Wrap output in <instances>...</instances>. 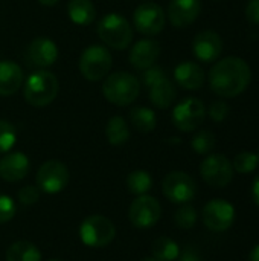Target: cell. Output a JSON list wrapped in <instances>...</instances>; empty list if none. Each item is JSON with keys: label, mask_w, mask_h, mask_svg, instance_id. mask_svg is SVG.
<instances>
[{"label": "cell", "mask_w": 259, "mask_h": 261, "mask_svg": "<svg viewBox=\"0 0 259 261\" xmlns=\"http://www.w3.org/2000/svg\"><path fill=\"white\" fill-rule=\"evenodd\" d=\"M58 58L56 44L47 37H37L27 46V60L38 67H49Z\"/></svg>", "instance_id": "e0dca14e"}, {"label": "cell", "mask_w": 259, "mask_h": 261, "mask_svg": "<svg viewBox=\"0 0 259 261\" xmlns=\"http://www.w3.org/2000/svg\"><path fill=\"white\" fill-rule=\"evenodd\" d=\"M165 23V11L160 5L154 2H143L134 9L133 24L143 35H157L159 32L163 31Z\"/></svg>", "instance_id": "ba28073f"}, {"label": "cell", "mask_w": 259, "mask_h": 261, "mask_svg": "<svg viewBox=\"0 0 259 261\" xmlns=\"http://www.w3.org/2000/svg\"><path fill=\"white\" fill-rule=\"evenodd\" d=\"M209 116L212 121L215 122H223L227 116H229V112H231V107L227 106V102L224 101H215L211 104L209 107Z\"/></svg>", "instance_id": "836d02e7"}, {"label": "cell", "mask_w": 259, "mask_h": 261, "mask_svg": "<svg viewBox=\"0 0 259 261\" xmlns=\"http://www.w3.org/2000/svg\"><path fill=\"white\" fill-rule=\"evenodd\" d=\"M258 159H259V153H258Z\"/></svg>", "instance_id": "7bdbcfd3"}, {"label": "cell", "mask_w": 259, "mask_h": 261, "mask_svg": "<svg viewBox=\"0 0 259 261\" xmlns=\"http://www.w3.org/2000/svg\"><path fill=\"white\" fill-rule=\"evenodd\" d=\"M203 223L212 232L227 231L235 220V208L224 199H214L203 208Z\"/></svg>", "instance_id": "4fadbf2b"}, {"label": "cell", "mask_w": 259, "mask_h": 261, "mask_svg": "<svg viewBox=\"0 0 259 261\" xmlns=\"http://www.w3.org/2000/svg\"><path fill=\"white\" fill-rule=\"evenodd\" d=\"M29 173V159L21 151H12L0 159V177L5 182L14 184L23 180Z\"/></svg>", "instance_id": "2e32d148"}, {"label": "cell", "mask_w": 259, "mask_h": 261, "mask_svg": "<svg viewBox=\"0 0 259 261\" xmlns=\"http://www.w3.org/2000/svg\"><path fill=\"white\" fill-rule=\"evenodd\" d=\"M67 14L72 23L78 26H89L96 18V8L92 0H69Z\"/></svg>", "instance_id": "7402d4cb"}, {"label": "cell", "mask_w": 259, "mask_h": 261, "mask_svg": "<svg viewBox=\"0 0 259 261\" xmlns=\"http://www.w3.org/2000/svg\"><path fill=\"white\" fill-rule=\"evenodd\" d=\"M98 35L108 47L124 50L133 41V28L125 17L110 12L99 20Z\"/></svg>", "instance_id": "277c9868"}, {"label": "cell", "mask_w": 259, "mask_h": 261, "mask_svg": "<svg viewBox=\"0 0 259 261\" xmlns=\"http://www.w3.org/2000/svg\"><path fill=\"white\" fill-rule=\"evenodd\" d=\"M246 17H247V20H249L252 24L259 26V0H250V2L247 3Z\"/></svg>", "instance_id": "d590c367"}, {"label": "cell", "mask_w": 259, "mask_h": 261, "mask_svg": "<svg viewBox=\"0 0 259 261\" xmlns=\"http://www.w3.org/2000/svg\"><path fill=\"white\" fill-rule=\"evenodd\" d=\"M153 187V179L150 173L143 170H136L128 174L127 177V188L134 196H143L147 194Z\"/></svg>", "instance_id": "4316f807"}, {"label": "cell", "mask_w": 259, "mask_h": 261, "mask_svg": "<svg viewBox=\"0 0 259 261\" xmlns=\"http://www.w3.org/2000/svg\"><path fill=\"white\" fill-rule=\"evenodd\" d=\"M200 174L208 185L224 188L234 179V167L224 154H209L200 165Z\"/></svg>", "instance_id": "9c48e42d"}, {"label": "cell", "mask_w": 259, "mask_h": 261, "mask_svg": "<svg viewBox=\"0 0 259 261\" xmlns=\"http://www.w3.org/2000/svg\"><path fill=\"white\" fill-rule=\"evenodd\" d=\"M249 261H259V245L253 248V251L250 252V257H249Z\"/></svg>", "instance_id": "f35d334b"}, {"label": "cell", "mask_w": 259, "mask_h": 261, "mask_svg": "<svg viewBox=\"0 0 259 261\" xmlns=\"http://www.w3.org/2000/svg\"><path fill=\"white\" fill-rule=\"evenodd\" d=\"M153 258L159 261H174L179 258L180 248L179 245L169 237H159L153 242L151 246Z\"/></svg>", "instance_id": "484cf974"}, {"label": "cell", "mask_w": 259, "mask_h": 261, "mask_svg": "<svg viewBox=\"0 0 259 261\" xmlns=\"http://www.w3.org/2000/svg\"><path fill=\"white\" fill-rule=\"evenodd\" d=\"M194 55L203 63H212L223 52V40L215 31H202L192 41Z\"/></svg>", "instance_id": "5bb4252c"}, {"label": "cell", "mask_w": 259, "mask_h": 261, "mask_svg": "<svg viewBox=\"0 0 259 261\" xmlns=\"http://www.w3.org/2000/svg\"><path fill=\"white\" fill-rule=\"evenodd\" d=\"M202 12L200 0H172L168 6V18L176 28L192 24Z\"/></svg>", "instance_id": "9a60e30c"}, {"label": "cell", "mask_w": 259, "mask_h": 261, "mask_svg": "<svg viewBox=\"0 0 259 261\" xmlns=\"http://www.w3.org/2000/svg\"><path fill=\"white\" fill-rule=\"evenodd\" d=\"M142 261H159V260H156V258H143Z\"/></svg>", "instance_id": "60d3db41"}, {"label": "cell", "mask_w": 259, "mask_h": 261, "mask_svg": "<svg viewBox=\"0 0 259 261\" xmlns=\"http://www.w3.org/2000/svg\"><path fill=\"white\" fill-rule=\"evenodd\" d=\"M130 121L133 127L140 133H151L156 128L157 116L148 107H134L130 110Z\"/></svg>", "instance_id": "d4e9b609"}, {"label": "cell", "mask_w": 259, "mask_h": 261, "mask_svg": "<svg viewBox=\"0 0 259 261\" xmlns=\"http://www.w3.org/2000/svg\"><path fill=\"white\" fill-rule=\"evenodd\" d=\"M38 199H40V188L38 187L26 185L18 191V200L26 206L35 205L38 202Z\"/></svg>", "instance_id": "d6a6232c"}, {"label": "cell", "mask_w": 259, "mask_h": 261, "mask_svg": "<svg viewBox=\"0 0 259 261\" xmlns=\"http://www.w3.org/2000/svg\"><path fill=\"white\" fill-rule=\"evenodd\" d=\"M206 107L197 98H185L172 110V122L180 132H194L205 121Z\"/></svg>", "instance_id": "30bf717a"}, {"label": "cell", "mask_w": 259, "mask_h": 261, "mask_svg": "<svg viewBox=\"0 0 259 261\" xmlns=\"http://www.w3.org/2000/svg\"><path fill=\"white\" fill-rule=\"evenodd\" d=\"M69 184V170L67 167L56 161H46L37 171V185L43 193L56 194L66 188Z\"/></svg>", "instance_id": "8fae6325"}, {"label": "cell", "mask_w": 259, "mask_h": 261, "mask_svg": "<svg viewBox=\"0 0 259 261\" xmlns=\"http://www.w3.org/2000/svg\"><path fill=\"white\" fill-rule=\"evenodd\" d=\"M60 90L56 76L47 70H37L31 73L24 83L23 95L26 102L34 107H46L55 101Z\"/></svg>", "instance_id": "7a4b0ae2"}, {"label": "cell", "mask_w": 259, "mask_h": 261, "mask_svg": "<svg viewBox=\"0 0 259 261\" xmlns=\"http://www.w3.org/2000/svg\"><path fill=\"white\" fill-rule=\"evenodd\" d=\"M113 58L105 46L92 44L84 49L79 58V72L89 81H99L108 75Z\"/></svg>", "instance_id": "8992f818"}, {"label": "cell", "mask_w": 259, "mask_h": 261, "mask_svg": "<svg viewBox=\"0 0 259 261\" xmlns=\"http://www.w3.org/2000/svg\"><path fill=\"white\" fill-rule=\"evenodd\" d=\"M140 92L139 80L130 72H114L102 84L105 99L114 106H128L136 101Z\"/></svg>", "instance_id": "3957f363"}, {"label": "cell", "mask_w": 259, "mask_h": 261, "mask_svg": "<svg viewBox=\"0 0 259 261\" xmlns=\"http://www.w3.org/2000/svg\"><path fill=\"white\" fill-rule=\"evenodd\" d=\"M15 216V205L9 196L0 194V225L8 223Z\"/></svg>", "instance_id": "1f68e13d"}, {"label": "cell", "mask_w": 259, "mask_h": 261, "mask_svg": "<svg viewBox=\"0 0 259 261\" xmlns=\"http://www.w3.org/2000/svg\"><path fill=\"white\" fill-rule=\"evenodd\" d=\"M23 70L21 67L9 60L0 61V96L14 95L23 84Z\"/></svg>", "instance_id": "ffe728a7"}, {"label": "cell", "mask_w": 259, "mask_h": 261, "mask_svg": "<svg viewBox=\"0 0 259 261\" xmlns=\"http://www.w3.org/2000/svg\"><path fill=\"white\" fill-rule=\"evenodd\" d=\"M174 80L183 89L197 90L205 83V72L200 64L194 61H183L174 69Z\"/></svg>", "instance_id": "d6986e66"}, {"label": "cell", "mask_w": 259, "mask_h": 261, "mask_svg": "<svg viewBox=\"0 0 259 261\" xmlns=\"http://www.w3.org/2000/svg\"><path fill=\"white\" fill-rule=\"evenodd\" d=\"M6 261H41V254L31 242L20 240L8 248Z\"/></svg>", "instance_id": "603a6c76"}, {"label": "cell", "mask_w": 259, "mask_h": 261, "mask_svg": "<svg viewBox=\"0 0 259 261\" xmlns=\"http://www.w3.org/2000/svg\"><path fill=\"white\" fill-rule=\"evenodd\" d=\"M160 55V44L156 40L143 38L139 40L130 50V63L139 70H145L157 61Z\"/></svg>", "instance_id": "ac0fdd59"}, {"label": "cell", "mask_w": 259, "mask_h": 261, "mask_svg": "<svg viewBox=\"0 0 259 261\" xmlns=\"http://www.w3.org/2000/svg\"><path fill=\"white\" fill-rule=\"evenodd\" d=\"M162 190H163L165 197L169 202L183 205V203L191 202L195 197L197 184L189 174L183 171H172L163 179Z\"/></svg>", "instance_id": "52a82bcc"}, {"label": "cell", "mask_w": 259, "mask_h": 261, "mask_svg": "<svg viewBox=\"0 0 259 261\" xmlns=\"http://www.w3.org/2000/svg\"><path fill=\"white\" fill-rule=\"evenodd\" d=\"M176 99V87L168 76L150 86V101L157 109H168Z\"/></svg>", "instance_id": "44dd1931"}, {"label": "cell", "mask_w": 259, "mask_h": 261, "mask_svg": "<svg viewBox=\"0 0 259 261\" xmlns=\"http://www.w3.org/2000/svg\"><path fill=\"white\" fill-rule=\"evenodd\" d=\"M79 237L85 246L104 248L114 240L116 228L108 217L101 214H93L84 219V222L81 223Z\"/></svg>", "instance_id": "5b68a950"}, {"label": "cell", "mask_w": 259, "mask_h": 261, "mask_svg": "<svg viewBox=\"0 0 259 261\" xmlns=\"http://www.w3.org/2000/svg\"><path fill=\"white\" fill-rule=\"evenodd\" d=\"M15 141H17L15 127L6 119H0V154L8 153L14 147Z\"/></svg>", "instance_id": "4dcf8cb0"}, {"label": "cell", "mask_w": 259, "mask_h": 261, "mask_svg": "<svg viewBox=\"0 0 259 261\" xmlns=\"http://www.w3.org/2000/svg\"><path fill=\"white\" fill-rule=\"evenodd\" d=\"M162 216V206L159 200L153 196L143 194L139 196L130 206L128 217L133 226L139 229H150L153 228Z\"/></svg>", "instance_id": "7c38bea8"}, {"label": "cell", "mask_w": 259, "mask_h": 261, "mask_svg": "<svg viewBox=\"0 0 259 261\" xmlns=\"http://www.w3.org/2000/svg\"><path fill=\"white\" fill-rule=\"evenodd\" d=\"M163 76H166V73H165V70H163L162 67H159V66H151V67L145 69L142 80H143V84H145L147 87H150L151 84H154L156 81H159V80L163 78Z\"/></svg>", "instance_id": "e575fe53"}, {"label": "cell", "mask_w": 259, "mask_h": 261, "mask_svg": "<svg viewBox=\"0 0 259 261\" xmlns=\"http://www.w3.org/2000/svg\"><path fill=\"white\" fill-rule=\"evenodd\" d=\"M49 261H60V260H49Z\"/></svg>", "instance_id": "b9f144b4"}, {"label": "cell", "mask_w": 259, "mask_h": 261, "mask_svg": "<svg viewBox=\"0 0 259 261\" xmlns=\"http://www.w3.org/2000/svg\"><path fill=\"white\" fill-rule=\"evenodd\" d=\"M41 5H44V6H53V5H56L60 0H38Z\"/></svg>", "instance_id": "ab89813d"}, {"label": "cell", "mask_w": 259, "mask_h": 261, "mask_svg": "<svg viewBox=\"0 0 259 261\" xmlns=\"http://www.w3.org/2000/svg\"><path fill=\"white\" fill-rule=\"evenodd\" d=\"M105 136L108 144L114 147L124 145L130 139V130L122 116H111L105 127Z\"/></svg>", "instance_id": "cb8c5ba5"}, {"label": "cell", "mask_w": 259, "mask_h": 261, "mask_svg": "<svg viewBox=\"0 0 259 261\" xmlns=\"http://www.w3.org/2000/svg\"><path fill=\"white\" fill-rule=\"evenodd\" d=\"M179 261H202L200 254L197 252V249L188 246L183 252L179 254Z\"/></svg>", "instance_id": "8d00e7d4"}, {"label": "cell", "mask_w": 259, "mask_h": 261, "mask_svg": "<svg viewBox=\"0 0 259 261\" xmlns=\"http://www.w3.org/2000/svg\"><path fill=\"white\" fill-rule=\"evenodd\" d=\"M252 199L259 206V174L255 177V180L252 184Z\"/></svg>", "instance_id": "74e56055"}, {"label": "cell", "mask_w": 259, "mask_h": 261, "mask_svg": "<svg viewBox=\"0 0 259 261\" xmlns=\"http://www.w3.org/2000/svg\"><path fill=\"white\" fill-rule=\"evenodd\" d=\"M215 135L211 130H200L194 135L191 145L197 154H209L215 147Z\"/></svg>", "instance_id": "83f0119b"}, {"label": "cell", "mask_w": 259, "mask_h": 261, "mask_svg": "<svg viewBox=\"0 0 259 261\" xmlns=\"http://www.w3.org/2000/svg\"><path fill=\"white\" fill-rule=\"evenodd\" d=\"M258 164V154L250 153V151H243V153L235 156L232 167H234V171H238L241 174H249V173L256 170Z\"/></svg>", "instance_id": "f546056e"}, {"label": "cell", "mask_w": 259, "mask_h": 261, "mask_svg": "<svg viewBox=\"0 0 259 261\" xmlns=\"http://www.w3.org/2000/svg\"><path fill=\"white\" fill-rule=\"evenodd\" d=\"M197 211L194 206L183 203L174 214V222L180 229H192L197 223Z\"/></svg>", "instance_id": "f1b7e54d"}, {"label": "cell", "mask_w": 259, "mask_h": 261, "mask_svg": "<svg viewBox=\"0 0 259 261\" xmlns=\"http://www.w3.org/2000/svg\"><path fill=\"white\" fill-rule=\"evenodd\" d=\"M252 81L250 66L240 57H226L217 61L209 72L211 89L223 98L243 93Z\"/></svg>", "instance_id": "6da1fadb"}]
</instances>
